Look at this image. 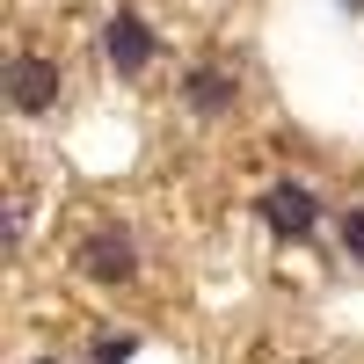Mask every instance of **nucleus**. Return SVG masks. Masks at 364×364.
I'll return each instance as SVG.
<instances>
[{
	"instance_id": "1",
	"label": "nucleus",
	"mask_w": 364,
	"mask_h": 364,
	"mask_svg": "<svg viewBox=\"0 0 364 364\" xmlns=\"http://www.w3.org/2000/svg\"><path fill=\"white\" fill-rule=\"evenodd\" d=\"M102 51H109V66H117V73H146V66H154V51H161V37L146 29V15L117 8V15L102 22Z\"/></svg>"
},
{
	"instance_id": "5",
	"label": "nucleus",
	"mask_w": 364,
	"mask_h": 364,
	"mask_svg": "<svg viewBox=\"0 0 364 364\" xmlns=\"http://www.w3.org/2000/svg\"><path fill=\"white\" fill-rule=\"evenodd\" d=\"M233 95H240V80H233V73H219V66H197L190 80H182V102H190L197 117H219V109H233Z\"/></svg>"
},
{
	"instance_id": "2",
	"label": "nucleus",
	"mask_w": 364,
	"mask_h": 364,
	"mask_svg": "<svg viewBox=\"0 0 364 364\" xmlns=\"http://www.w3.org/2000/svg\"><path fill=\"white\" fill-rule=\"evenodd\" d=\"M58 58H37V51H22L15 66H8V95H15V109L22 117H37V109H51L58 102Z\"/></svg>"
},
{
	"instance_id": "7",
	"label": "nucleus",
	"mask_w": 364,
	"mask_h": 364,
	"mask_svg": "<svg viewBox=\"0 0 364 364\" xmlns=\"http://www.w3.org/2000/svg\"><path fill=\"white\" fill-rule=\"evenodd\" d=\"M343 248L364 255V204H350V219H343Z\"/></svg>"
},
{
	"instance_id": "4",
	"label": "nucleus",
	"mask_w": 364,
	"mask_h": 364,
	"mask_svg": "<svg viewBox=\"0 0 364 364\" xmlns=\"http://www.w3.org/2000/svg\"><path fill=\"white\" fill-rule=\"evenodd\" d=\"M80 269H87L95 284H124L132 269H139V255H132V240H124V233H95V240L80 248Z\"/></svg>"
},
{
	"instance_id": "3",
	"label": "nucleus",
	"mask_w": 364,
	"mask_h": 364,
	"mask_svg": "<svg viewBox=\"0 0 364 364\" xmlns=\"http://www.w3.org/2000/svg\"><path fill=\"white\" fill-rule=\"evenodd\" d=\"M262 219H269V233L306 240V233H314V219H321V211H314V190H306V182H277V190L262 197Z\"/></svg>"
},
{
	"instance_id": "8",
	"label": "nucleus",
	"mask_w": 364,
	"mask_h": 364,
	"mask_svg": "<svg viewBox=\"0 0 364 364\" xmlns=\"http://www.w3.org/2000/svg\"><path fill=\"white\" fill-rule=\"evenodd\" d=\"M343 8H364V0H343Z\"/></svg>"
},
{
	"instance_id": "6",
	"label": "nucleus",
	"mask_w": 364,
	"mask_h": 364,
	"mask_svg": "<svg viewBox=\"0 0 364 364\" xmlns=\"http://www.w3.org/2000/svg\"><path fill=\"white\" fill-rule=\"evenodd\" d=\"M132 350H139L132 336H102L95 343V364H132Z\"/></svg>"
},
{
	"instance_id": "9",
	"label": "nucleus",
	"mask_w": 364,
	"mask_h": 364,
	"mask_svg": "<svg viewBox=\"0 0 364 364\" xmlns=\"http://www.w3.org/2000/svg\"><path fill=\"white\" fill-rule=\"evenodd\" d=\"M37 364H58V357H37Z\"/></svg>"
}]
</instances>
